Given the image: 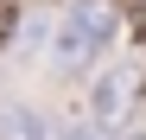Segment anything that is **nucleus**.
<instances>
[{
  "instance_id": "nucleus-1",
  "label": "nucleus",
  "mask_w": 146,
  "mask_h": 140,
  "mask_svg": "<svg viewBox=\"0 0 146 140\" xmlns=\"http://www.w3.org/2000/svg\"><path fill=\"white\" fill-rule=\"evenodd\" d=\"M108 38H114V13L102 7V0L70 7V13L57 19V32H51V70H57V77H76V70H89L95 57L108 51Z\"/></svg>"
},
{
  "instance_id": "nucleus-2",
  "label": "nucleus",
  "mask_w": 146,
  "mask_h": 140,
  "mask_svg": "<svg viewBox=\"0 0 146 140\" xmlns=\"http://www.w3.org/2000/svg\"><path fill=\"white\" fill-rule=\"evenodd\" d=\"M127 102H133V70L114 64V70H102V77H95V89H89V121L108 134V127L127 121Z\"/></svg>"
},
{
  "instance_id": "nucleus-3",
  "label": "nucleus",
  "mask_w": 146,
  "mask_h": 140,
  "mask_svg": "<svg viewBox=\"0 0 146 140\" xmlns=\"http://www.w3.org/2000/svg\"><path fill=\"white\" fill-rule=\"evenodd\" d=\"M7 140H44L38 134V115H7Z\"/></svg>"
},
{
  "instance_id": "nucleus-4",
  "label": "nucleus",
  "mask_w": 146,
  "mask_h": 140,
  "mask_svg": "<svg viewBox=\"0 0 146 140\" xmlns=\"http://www.w3.org/2000/svg\"><path fill=\"white\" fill-rule=\"evenodd\" d=\"M57 140H102V127H95V121H64Z\"/></svg>"
},
{
  "instance_id": "nucleus-5",
  "label": "nucleus",
  "mask_w": 146,
  "mask_h": 140,
  "mask_svg": "<svg viewBox=\"0 0 146 140\" xmlns=\"http://www.w3.org/2000/svg\"><path fill=\"white\" fill-rule=\"evenodd\" d=\"M133 140H146V134H133Z\"/></svg>"
}]
</instances>
